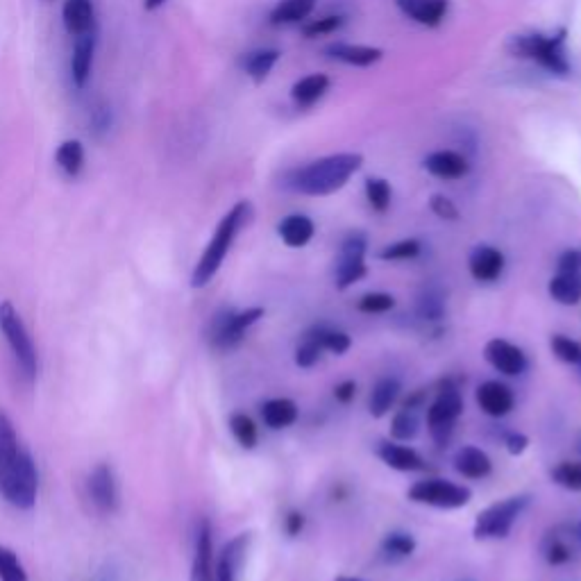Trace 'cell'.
<instances>
[{
	"label": "cell",
	"mask_w": 581,
	"mask_h": 581,
	"mask_svg": "<svg viewBox=\"0 0 581 581\" xmlns=\"http://www.w3.org/2000/svg\"><path fill=\"white\" fill-rule=\"evenodd\" d=\"M382 557L391 563L409 559L416 552V538L409 532H389L382 538Z\"/></svg>",
	"instance_id": "31"
},
{
	"label": "cell",
	"mask_w": 581,
	"mask_h": 581,
	"mask_svg": "<svg viewBox=\"0 0 581 581\" xmlns=\"http://www.w3.org/2000/svg\"><path fill=\"white\" fill-rule=\"evenodd\" d=\"M355 395H357V382L345 380V382H341V384H336V386H334V400H336V402L350 404L352 400H355Z\"/></svg>",
	"instance_id": "49"
},
{
	"label": "cell",
	"mask_w": 581,
	"mask_h": 581,
	"mask_svg": "<svg viewBox=\"0 0 581 581\" xmlns=\"http://www.w3.org/2000/svg\"><path fill=\"white\" fill-rule=\"evenodd\" d=\"M552 355L568 366H579L581 361V343L570 339L566 334H552L550 339Z\"/></svg>",
	"instance_id": "40"
},
{
	"label": "cell",
	"mask_w": 581,
	"mask_h": 581,
	"mask_svg": "<svg viewBox=\"0 0 581 581\" xmlns=\"http://www.w3.org/2000/svg\"><path fill=\"white\" fill-rule=\"evenodd\" d=\"M391 184L382 180V178H368L366 180V198H368V205L375 209V212L384 214L386 209L391 207Z\"/></svg>",
	"instance_id": "42"
},
{
	"label": "cell",
	"mask_w": 581,
	"mask_h": 581,
	"mask_svg": "<svg viewBox=\"0 0 581 581\" xmlns=\"http://www.w3.org/2000/svg\"><path fill=\"white\" fill-rule=\"evenodd\" d=\"M361 162H364V157L355 153L323 157L318 162L298 168L291 175L289 187L302 193V196H330V193H336L348 184L352 175L361 168Z\"/></svg>",
	"instance_id": "2"
},
{
	"label": "cell",
	"mask_w": 581,
	"mask_h": 581,
	"mask_svg": "<svg viewBox=\"0 0 581 581\" xmlns=\"http://www.w3.org/2000/svg\"><path fill=\"white\" fill-rule=\"evenodd\" d=\"M550 479L572 493H581V461H561L550 470Z\"/></svg>",
	"instance_id": "39"
},
{
	"label": "cell",
	"mask_w": 581,
	"mask_h": 581,
	"mask_svg": "<svg viewBox=\"0 0 581 581\" xmlns=\"http://www.w3.org/2000/svg\"><path fill=\"white\" fill-rule=\"evenodd\" d=\"M191 581H216V557H214V532L212 522L202 518L196 527V543H193Z\"/></svg>",
	"instance_id": "14"
},
{
	"label": "cell",
	"mask_w": 581,
	"mask_h": 581,
	"mask_svg": "<svg viewBox=\"0 0 581 581\" xmlns=\"http://www.w3.org/2000/svg\"><path fill=\"white\" fill-rule=\"evenodd\" d=\"M504 445H507V452L511 457H520V454H525V450L529 448V439L520 432H509L504 436Z\"/></svg>",
	"instance_id": "47"
},
{
	"label": "cell",
	"mask_w": 581,
	"mask_h": 581,
	"mask_svg": "<svg viewBox=\"0 0 581 581\" xmlns=\"http://www.w3.org/2000/svg\"><path fill=\"white\" fill-rule=\"evenodd\" d=\"M504 266H507L504 252L493 246H477L468 257V271L479 284L498 282L504 273Z\"/></svg>",
	"instance_id": "16"
},
{
	"label": "cell",
	"mask_w": 581,
	"mask_h": 581,
	"mask_svg": "<svg viewBox=\"0 0 581 581\" xmlns=\"http://www.w3.org/2000/svg\"><path fill=\"white\" fill-rule=\"evenodd\" d=\"M166 3V0H146V3H143V7H146L148 12H155V10H159V7H162Z\"/></svg>",
	"instance_id": "51"
},
{
	"label": "cell",
	"mask_w": 581,
	"mask_h": 581,
	"mask_svg": "<svg viewBox=\"0 0 581 581\" xmlns=\"http://www.w3.org/2000/svg\"><path fill=\"white\" fill-rule=\"evenodd\" d=\"M250 214H252L250 202L241 200L223 216V221L218 223L212 241L207 243L205 252H202V257L198 259L196 268H193V273H191L193 289H202V286H207L209 282L214 280L216 273L221 271L227 252H230L234 239L239 237L243 225L250 221Z\"/></svg>",
	"instance_id": "3"
},
{
	"label": "cell",
	"mask_w": 581,
	"mask_h": 581,
	"mask_svg": "<svg viewBox=\"0 0 581 581\" xmlns=\"http://www.w3.org/2000/svg\"><path fill=\"white\" fill-rule=\"evenodd\" d=\"M579 368H581V361H579Z\"/></svg>",
	"instance_id": "53"
},
{
	"label": "cell",
	"mask_w": 581,
	"mask_h": 581,
	"mask_svg": "<svg viewBox=\"0 0 581 581\" xmlns=\"http://www.w3.org/2000/svg\"><path fill=\"white\" fill-rule=\"evenodd\" d=\"M327 87H330V78H327V75H323V73H314V75H307V78H302L293 84L291 96H293V100H296V105L309 107V105H314L316 100H321L325 96Z\"/></svg>",
	"instance_id": "29"
},
{
	"label": "cell",
	"mask_w": 581,
	"mask_h": 581,
	"mask_svg": "<svg viewBox=\"0 0 581 581\" xmlns=\"http://www.w3.org/2000/svg\"><path fill=\"white\" fill-rule=\"evenodd\" d=\"M529 502H532L529 495H511V498H504L479 511L473 527L475 541H502V538H507L513 525L527 511Z\"/></svg>",
	"instance_id": "6"
},
{
	"label": "cell",
	"mask_w": 581,
	"mask_h": 581,
	"mask_svg": "<svg viewBox=\"0 0 581 581\" xmlns=\"http://www.w3.org/2000/svg\"><path fill=\"white\" fill-rule=\"evenodd\" d=\"M445 293L439 289V286H425L418 296V316L423 321H441L445 316Z\"/></svg>",
	"instance_id": "33"
},
{
	"label": "cell",
	"mask_w": 581,
	"mask_h": 581,
	"mask_svg": "<svg viewBox=\"0 0 581 581\" xmlns=\"http://www.w3.org/2000/svg\"><path fill=\"white\" fill-rule=\"evenodd\" d=\"M277 60H280V50L275 48L252 50V53L243 57V71H246L255 82H264L268 78V73L273 71Z\"/></svg>",
	"instance_id": "30"
},
{
	"label": "cell",
	"mask_w": 581,
	"mask_h": 581,
	"mask_svg": "<svg viewBox=\"0 0 581 581\" xmlns=\"http://www.w3.org/2000/svg\"><path fill=\"white\" fill-rule=\"evenodd\" d=\"M420 432V418L414 409H398L391 418V436L398 443L414 441Z\"/></svg>",
	"instance_id": "34"
},
{
	"label": "cell",
	"mask_w": 581,
	"mask_h": 581,
	"mask_svg": "<svg viewBox=\"0 0 581 581\" xmlns=\"http://www.w3.org/2000/svg\"><path fill=\"white\" fill-rule=\"evenodd\" d=\"M94 55H96V30L87 32V35L75 37V48L71 57V75L75 87H84L91 78V69H94Z\"/></svg>",
	"instance_id": "21"
},
{
	"label": "cell",
	"mask_w": 581,
	"mask_h": 581,
	"mask_svg": "<svg viewBox=\"0 0 581 581\" xmlns=\"http://www.w3.org/2000/svg\"><path fill=\"white\" fill-rule=\"evenodd\" d=\"M264 307H248L243 311L237 309H223L214 316L212 325H209V343L212 348L227 352L234 350L237 345L246 339V334L252 325H257L264 318Z\"/></svg>",
	"instance_id": "9"
},
{
	"label": "cell",
	"mask_w": 581,
	"mask_h": 581,
	"mask_svg": "<svg viewBox=\"0 0 581 581\" xmlns=\"http://www.w3.org/2000/svg\"><path fill=\"white\" fill-rule=\"evenodd\" d=\"M325 53L332 57V60H339L352 66H370L382 60V50L380 48H370V46H352V44H332L325 48Z\"/></svg>",
	"instance_id": "28"
},
{
	"label": "cell",
	"mask_w": 581,
	"mask_h": 581,
	"mask_svg": "<svg viewBox=\"0 0 581 581\" xmlns=\"http://www.w3.org/2000/svg\"><path fill=\"white\" fill-rule=\"evenodd\" d=\"M463 414V395L459 391V386L454 380H445L439 391H436V398L427 407V427L429 434H432L434 443L439 448L450 445L454 436V427H457V420Z\"/></svg>",
	"instance_id": "7"
},
{
	"label": "cell",
	"mask_w": 581,
	"mask_h": 581,
	"mask_svg": "<svg viewBox=\"0 0 581 581\" xmlns=\"http://www.w3.org/2000/svg\"><path fill=\"white\" fill-rule=\"evenodd\" d=\"M581 552V520L561 522L543 536L541 554L547 566H566Z\"/></svg>",
	"instance_id": "11"
},
{
	"label": "cell",
	"mask_w": 581,
	"mask_h": 581,
	"mask_svg": "<svg viewBox=\"0 0 581 581\" xmlns=\"http://www.w3.org/2000/svg\"><path fill=\"white\" fill-rule=\"evenodd\" d=\"M429 207H432V212L439 218H443V221H457L459 218L457 205L445 196H434L432 202H429Z\"/></svg>",
	"instance_id": "46"
},
{
	"label": "cell",
	"mask_w": 581,
	"mask_h": 581,
	"mask_svg": "<svg viewBox=\"0 0 581 581\" xmlns=\"http://www.w3.org/2000/svg\"><path fill=\"white\" fill-rule=\"evenodd\" d=\"M64 28L71 37H82L96 28L94 0H66L62 10Z\"/></svg>",
	"instance_id": "19"
},
{
	"label": "cell",
	"mask_w": 581,
	"mask_h": 581,
	"mask_svg": "<svg viewBox=\"0 0 581 581\" xmlns=\"http://www.w3.org/2000/svg\"><path fill=\"white\" fill-rule=\"evenodd\" d=\"M311 332L316 334V339L321 341L325 352H332V355H345L352 348V339L348 332L336 330V327H330L325 323H318L311 327Z\"/></svg>",
	"instance_id": "36"
},
{
	"label": "cell",
	"mask_w": 581,
	"mask_h": 581,
	"mask_svg": "<svg viewBox=\"0 0 581 581\" xmlns=\"http://www.w3.org/2000/svg\"><path fill=\"white\" fill-rule=\"evenodd\" d=\"M323 345L321 341L316 339V334L307 330L305 334H302V339L298 343V348L296 352H293V361H296V366L302 368V370H309V368H314L318 361H321L323 357Z\"/></svg>",
	"instance_id": "37"
},
{
	"label": "cell",
	"mask_w": 581,
	"mask_h": 581,
	"mask_svg": "<svg viewBox=\"0 0 581 581\" xmlns=\"http://www.w3.org/2000/svg\"><path fill=\"white\" fill-rule=\"evenodd\" d=\"M230 432L243 450H255L259 443L257 423L248 414H232L230 416Z\"/></svg>",
	"instance_id": "38"
},
{
	"label": "cell",
	"mask_w": 581,
	"mask_h": 581,
	"mask_svg": "<svg viewBox=\"0 0 581 581\" xmlns=\"http://www.w3.org/2000/svg\"><path fill=\"white\" fill-rule=\"evenodd\" d=\"M316 0H282L280 5L275 7L271 14L273 25H291L305 21L307 16L314 10Z\"/></svg>",
	"instance_id": "32"
},
{
	"label": "cell",
	"mask_w": 581,
	"mask_h": 581,
	"mask_svg": "<svg viewBox=\"0 0 581 581\" xmlns=\"http://www.w3.org/2000/svg\"><path fill=\"white\" fill-rule=\"evenodd\" d=\"M314 232L316 225L305 214H291L282 218V223L277 225V234L289 248H305L314 239Z\"/></svg>",
	"instance_id": "26"
},
{
	"label": "cell",
	"mask_w": 581,
	"mask_h": 581,
	"mask_svg": "<svg viewBox=\"0 0 581 581\" xmlns=\"http://www.w3.org/2000/svg\"><path fill=\"white\" fill-rule=\"evenodd\" d=\"M509 53L520 60H534L554 75H568L570 62L566 55V30L557 35H518L509 41Z\"/></svg>",
	"instance_id": "4"
},
{
	"label": "cell",
	"mask_w": 581,
	"mask_h": 581,
	"mask_svg": "<svg viewBox=\"0 0 581 581\" xmlns=\"http://www.w3.org/2000/svg\"><path fill=\"white\" fill-rule=\"evenodd\" d=\"M559 271H579L581 273V250H566L557 261Z\"/></svg>",
	"instance_id": "50"
},
{
	"label": "cell",
	"mask_w": 581,
	"mask_h": 581,
	"mask_svg": "<svg viewBox=\"0 0 581 581\" xmlns=\"http://www.w3.org/2000/svg\"><path fill=\"white\" fill-rule=\"evenodd\" d=\"M550 298L563 307H575L581 302V273L579 271H557L547 284Z\"/></svg>",
	"instance_id": "25"
},
{
	"label": "cell",
	"mask_w": 581,
	"mask_h": 581,
	"mask_svg": "<svg viewBox=\"0 0 581 581\" xmlns=\"http://www.w3.org/2000/svg\"><path fill=\"white\" fill-rule=\"evenodd\" d=\"M398 7L409 19L434 28V25L443 23L445 14H448L450 0H398Z\"/></svg>",
	"instance_id": "23"
},
{
	"label": "cell",
	"mask_w": 581,
	"mask_h": 581,
	"mask_svg": "<svg viewBox=\"0 0 581 581\" xmlns=\"http://www.w3.org/2000/svg\"><path fill=\"white\" fill-rule=\"evenodd\" d=\"M377 457L386 468L398 470V473H420L427 468V461L414 448L398 441H382L377 445Z\"/></svg>",
	"instance_id": "17"
},
{
	"label": "cell",
	"mask_w": 581,
	"mask_h": 581,
	"mask_svg": "<svg viewBox=\"0 0 581 581\" xmlns=\"http://www.w3.org/2000/svg\"><path fill=\"white\" fill-rule=\"evenodd\" d=\"M0 332H3L7 345H10L16 366H19L25 382L32 384L37 380V368H39L37 350L28 334V327L23 325L19 311L14 309L10 300L0 302Z\"/></svg>",
	"instance_id": "5"
},
{
	"label": "cell",
	"mask_w": 581,
	"mask_h": 581,
	"mask_svg": "<svg viewBox=\"0 0 581 581\" xmlns=\"http://www.w3.org/2000/svg\"><path fill=\"white\" fill-rule=\"evenodd\" d=\"M420 250H423V243L418 239H402V241H395L389 243V246H384L380 250V257L382 261H409V259H416L420 255Z\"/></svg>",
	"instance_id": "41"
},
{
	"label": "cell",
	"mask_w": 581,
	"mask_h": 581,
	"mask_svg": "<svg viewBox=\"0 0 581 581\" xmlns=\"http://www.w3.org/2000/svg\"><path fill=\"white\" fill-rule=\"evenodd\" d=\"M334 581H364V579H359V577H352V575H339Z\"/></svg>",
	"instance_id": "52"
},
{
	"label": "cell",
	"mask_w": 581,
	"mask_h": 581,
	"mask_svg": "<svg viewBox=\"0 0 581 581\" xmlns=\"http://www.w3.org/2000/svg\"><path fill=\"white\" fill-rule=\"evenodd\" d=\"M395 305H398V300H395L391 293L382 291L364 293V296L357 300V309L361 314H386V311L395 309Z\"/></svg>",
	"instance_id": "43"
},
{
	"label": "cell",
	"mask_w": 581,
	"mask_h": 581,
	"mask_svg": "<svg viewBox=\"0 0 581 581\" xmlns=\"http://www.w3.org/2000/svg\"><path fill=\"white\" fill-rule=\"evenodd\" d=\"M343 25V16H323V19L318 21H311L307 23L302 32H305L307 39H316V37H323V35H332Z\"/></svg>",
	"instance_id": "45"
},
{
	"label": "cell",
	"mask_w": 581,
	"mask_h": 581,
	"mask_svg": "<svg viewBox=\"0 0 581 581\" xmlns=\"http://www.w3.org/2000/svg\"><path fill=\"white\" fill-rule=\"evenodd\" d=\"M307 525V518L302 511H289L284 518V532L289 536H300Z\"/></svg>",
	"instance_id": "48"
},
{
	"label": "cell",
	"mask_w": 581,
	"mask_h": 581,
	"mask_svg": "<svg viewBox=\"0 0 581 581\" xmlns=\"http://www.w3.org/2000/svg\"><path fill=\"white\" fill-rule=\"evenodd\" d=\"M484 359L498 373L507 377H518L529 368V359L525 350L507 339H491L484 345Z\"/></svg>",
	"instance_id": "12"
},
{
	"label": "cell",
	"mask_w": 581,
	"mask_h": 581,
	"mask_svg": "<svg viewBox=\"0 0 581 581\" xmlns=\"http://www.w3.org/2000/svg\"><path fill=\"white\" fill-rule=\"evenodd\" d=\"M477 407L491 418H504L509 416L513 407H516V395L507 384L500 380H488L477 386L475 391Z\"/></svg>",
	"instance_id": "15"
},
{
	"label": "cell",
	"mask_w": 581,
	"mask_h": 581,
	"mask_svg": "<svg viewBox=\"0 0 581 581\" xmlns=\"http://www.w3.org/2000/svg\"><path fill=\"white\" fill-rule=\"evenodd\" d=\"M402 393V384L398 377H382L377 380L373 391H370V402H368V411L373 418H384L391 414V409L395 407V402L400 400Z\"/></svg>",
	"instance_id": "24"
},
{
	"label": "cell",
	"mask_w": 581,
	"mask_h": 581,
	"mask_svg": "<svg viewBox=\"0 0 581 581\" xmlns=\"http://www.w3.org/2000/svg\"><path fill=\"white\" fill-rule=\"evenodd\" d=\"M0 581H28L19 554L0 545Z\"/></svg>",
	"instance_id": "44"
},
{
	"label": "cell",
	"mask_w": 581,
	"mask_h": 581,
	"mask_svg": "<svg viewBox=\"0 0 581 581\" xmlns=\"http://www.w3.org/2000/svg\"><path fill=\"white\" fill-rule=\"evenodd\" d=\"M89 500L100 513H114L119 509V484L109 463H98L87 479Z\"/></svg>",
	"instance_id": "13"
},
{
	"label": "cell",
	"mask_w": 581,
	"mask_h": 581,
	"mask_svg": "<svg viewBox=\"0 0 581 581\" xmlns=\"http://www.w3.org/2000/svg\"><path fill=\"white\" fill-rule=\"evenodd\" d=\"M300 416L298 404L291 398H271L261 404V420L268 429H286Z\"/></svg>",
	"instance_id": "27"
},
{
	"label": "cell",
	"mask_w": 581,
	"mask_h": 581,
	"mask_svg": "<svg viewBox=\"0 0 581 581\" xmlns=\"http://www.w3.org/2000/svg\"><path fill=\"white\" fill-rule=\"evenodd\" d=\"M425 171L439 180H461L470 171L468 159L454 150H439L425 159Z\"/></svg>",
	"instance_id": "20"
},
{
	"label": "cell",
	"mask_w": 581,
	"mask_h": 581,
	"mask_svg": "<svg viewBox=\"0 0 581 581\" xmlns=\"http://www.w3.org/2000/svg\"><path fill=\"white\" fill-rule=\"evenodd\" d=\"M57 166L69 175V178H78L84 168V148L78 139L64 141L60 148H57Z\"/></svg>",
	"instance_id": "35"
},
{
	"label": "cell",
	"mask_w": 581,
	"mask_h": 581,
	"mask_svg": "<svg viewBox=\"0 0 581 581\" xmlns=\"http://www.w3.org/2000/svg\"><path fill=\"white\" fill-rule=\"evenodd\" d=\"M366 252H368V239L364 232H350L341 243L339 261H336V273L334 284L339 291H348L350 286L364 280L368 275L366 266Z\"/></svg>",
	"instance_id": "10"
},
{
	"label": "cell",
	"mask_w": 581,
	"mask_h": 581,
	"mask_svg": "<svg viewBox=\"0 0 581 581\" xmlns=\"http://www.w3.org/2000/svg\"><path fill=\"white\" fill-rule=\"evenodd\" d=\"M37 491L39 475L35 461L21 448L12 420L0 411V495L16 509H32Z\"/></svg>",
	"instance_id": "1"
},
{
	"label": "cell",
	"mask_w": 581,
	"mask_h": 581,
	"mask_svg": "<svg viewBox=\"0 0 581 581\" xmlns=\"http://www.w3.org/2000/svg\"><path fill=\"white\" fill-rule=\"evenodd\" d=\"M454 470L466 479H486L493 470V461L477 445H463L454 454Z\"/></svg>",
	"instance_id": "22"
},
{
	"label": "cell",
	"mask_w": 581,
	"mask_h": 581,
	"mask_svg": "<svg viewBox=\"0 0 581 581\" xmlns=\"http://www.w3.org/2000/svg\"><path fill=\"white\" fill-rule=\"evenodd\" d=\"M250 547V534H239L227 543L216 559V581H237L241 563Z\"/></svg>",
	"instance_id": "18"
},
{
	"label": "cell",
	"mask_w": 581,
	"mask_h": 581,
	"mask_svg": "<svg viewBox=\"0 0 581 581\" xmlns=\"http://www.w3.org/2000/svg\"><path fill=\"white\" fill-rule=\"evenodd\" d=\"M407 498L414 504H423V507L454 511L468 507L473 500V491L463 484L450 482V479L425 477L409 488Z\"/></svg>",
	"instance_id": "8"
}]
</instances>
